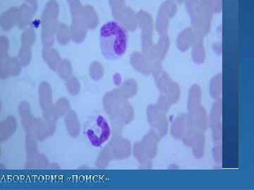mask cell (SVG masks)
Instances as JSON below:
<instances>
[{
    "label": "cell",
    "instance_id": "2",
    "mask_svg": "<svg viewBox=\"0 0 254 190\" xmlns=\"http://www.w3.org/2000/svg\"><path fill=\"white\" fill-rule=\"evenodd\" d=\"M83 135L93 147L101 148L109 142L113 135V128L105 116L97 113L85 121Z\"/></svg>",
    "mask_w": 254,
    "mask_h": 190
},
{
    "label": "cell",
    "instance_id": "1",
    "mask_svg": "<svg viewBox=\"0 0 254 190\" xmlns=\"http://www.w3.org/2000/svg\"><path fill=\"white\" fill-rule=\"evenodd\" d=\"M99 41L100 51L105 59H119L128 48V32L118 21H110L100 28Z\"/></svg>",
    "mask_w": 254,
    "mask_h": 190
}]
</instances>
